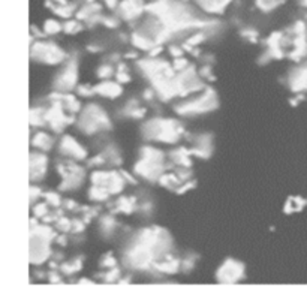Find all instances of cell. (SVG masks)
<instances>
[{
	"label": "cell",
	"instance_id": "cell-7",
	"mask_svg": "<svg viewBox=\"0 0 307 304\" xmlns=\"http://www.w3.org/2000/svg\"><path fill=\"white\" fill-rule=\"evenodd\" d=\"M241 276H243V265L235 262L234 259H228L217 271V279L220 282H228V283L237 282L238 279H241Z\"/></svg>",
	"mask_w": 307,
	"mask_h": 304
},
{
	"label": "cell",
	"instance_id": "cell-18",
	"mask_svg": "<svg viewBox=\"0 0 307 304\" xmlns=\"http://www.w3.org/2000/svg\"><path fill=\"white\" fill-rule=\"evenodd\" d=\"M156 268L160 270V271L174 273V271H177V268H178V261L169 258V262L166 261V262H162V264H156Z\"/></svg>",
	"mask_w": 307,
	"mask_h": 304
},
{
	"label": "cell",
	"instance_id": "cell-14",
	"mask_svg": "<svg viewBox=\"0 0 307 304\" xmlns=\"http://www.w3.org/2000/svg\"><path fill=\"white\" fill-rule=\"evenodd\" d=\"M47 168V157L42 154H32L30 156V178L39 180L44 177Z\"/></svg>",
	"mask_w": 307,
	"mask_h": 304
},
{
	"label": "cell",
	"instance_id": "cell-15",
	"mask_svg": "<svg viewBox=\"0 0 307 304\" xmlns=\"http://www.w3.org/2000/svg\"><path fill=\"white\" fill-rule=\"evenodd\" d=\"M231 2V0H196V3L207 12L211 14H219L222 12L226 5Z\"/></svg>",
	"mask_w": 307,
	"mask_h": 304
},
{
	"label": "cell",
	"instance_id": "cell-20",
	"mask_svg": "<svg viewBox=\"0 0 307 304\" xmlns=\"http://www.w3.org/2000/svg\"><path fill=\"white\" fill-rule=\"evenodd\" d=\"M304 205V201L300 198H291L289 202L286 204V211H292V210H301V207Z\"/></svg>",
	"mask_w": 307,
	"mask_h": 304
},
{
	"label": "cell",
	"instance_id": "cell-19",
	"mask_svg": "<svg viewBox=\"0 0 307 304\" xmlns=\"http://www.w3.org/2000/svg\"><path fill=\"white\" fill-rule=\"evenodd\" d=\"M45 114H47V113H42L41 110H33L32 114H30L32 125H38V126L44 125V122L47 120V119H45Z\"/></svg>",
	"mask_w": 307,
	"mask_h": 304
},
{
	"label": "cell",
	"instance_id": "cell-28",
	"mask_svg": "<svg viewBox=\"0 0 307 304\" xmlns=\"http://www.w3.org/2000/svg\"><path fill=\"white\" fill-rule=\"evenodd\" d=\"M105 2L108 3V6H110V8H114V6L117 5V0H105Z\"/></svg>",
	"mask_w": 307,
	"mask_h": 304
},
{
	"label": "cell",
	"instance_id": "cell-17",
	"mask_svg": "<svg viewBox=\"0 0 307 304\" xmlns=\"http://www.w3.org/2000/svg\"><path fill=\"white\" fill-rule=\"evenodd\" d=\"M33 144H35L36 147L42 149V150H50V147H51V140L48 138V135L39 134V135H36V138L33 140Z\"/></svg>",
	"mask_w": 307,
	"mask_h": 304
},
{
	"label": "cell",
	"instance_id": "cell-8",
	"mask_svg": "<svg viewBox=\"0 0 307 304\" xmlns=\"http://www.w3.org/2000/svg\"><path fill=\"white\" fill-rule=\"evenodd\" d=\"M93 181L98 186L105 187L110 193L119 192L122 186V178L116 172H95L93 174Z\"/></svg>",
	"mask_w": 307,
	"mask_h": 304
},
{
	"label": "cell",
	"instance_id": "cell-29",
	"mask_svg": "<svg viewBox=\"0 0 307 304\" xmlns=\"http://www.w3.org/2000/svg\"><path fill=\"white\" fill-rule=\"evenodd\" d=\"M119 80H120V81H125V83H126V81H129V78H128V75H126V74H119Z\"/></svg>",
	"mask_w": 307,
	"mask_h": 304
},
{
	"label": "cell",
	"instance_id": "cell-5",
	"mask_svg": "<svg viewBox=\"0 0 307 304\" xmlns=\"http://www.w3.org/2000/svg\"><path fill=\"white\" fill-rule=\"evenodd\" d=\"M217 101H216V95L213 93V90H207V93L196 99L195 102L190 104H184L181 107L177 108L178 113L181 114H192V113H204V111H210L213 108H216Z\"/></svg>",
	"mask_w": 307,
	"mask_h": 304
},
{
	"label": "cell",
	"instance_id": "cell-16",
	"mask_svg": "<svg viewBox=\"0 0 307 304\" xmlns=\"http://www.w3.org/2000/svg\"><path fill=\"white\" fill-rule=\"evenodd\" d=\"M95 92L99 95L108 96V98H116L122 93V89H120V86H117L114 83H104V84L95 87Z\"/></svg>",
	"mask_w": 307,
	"mask_h": 304
},
{
	"label": "cell",
	"instance_id": "cell-21",
	"mask_svg": "<svg viewBox=\"0 0 307 304\" xmlns=\"http://www.w3.org/2000/svg\"><path fill=\"white\" fill-rule=\"evenodd\" d=\"M60 29H62V26L57 21H54V20H48L45 23V32L47 33H57Z\"/></svg>",
	"mask_w": 307,
	"mask_h": 304
},
{
	"label": "cell",
	"instance_id": "cell-22",
	"mask_svg": "<svg viewBox=\"0 0 307 304\" xmlns=\"http://www.w3.org/2000/svg\"><path fill=\"white\" fill-rule=\"evenodd\" d=\"M119 207H120V210L129 213V211H132V201L128 199V198H123V199L119 201Z\"/></svg>",
	"mask_w": 307,
	"mask_h": 304
},
{
	"label": "cell",
	"instance_id": "cell-3",
	"mask_svg": "<svg viewBox=\"0 0 307 304\" xmlns=\"http://www.w3.org/2000/svg\"><path fill=\"white\" fill-rule=\"evenodd\" d=\"M53 237V231L48 228H36L30 237V261L33 264H41L47 259L50 253L48 243Z\"/></svg>",
	"mask_w": 307,
	"mask_h": 304
},
{
	"label": "cell",
	"instance_id": "cell-25",
	"mask_svg": "<svg viewBox=\"0 0 307 304\" xmlns=\"http://www.w3.org/2000/svg\"><path fill=\"white\" fill-rule=\"evenodd\" d=\"M47 199H48L51 204H54V205H59V204H60V198H59L57 195H54V193H48V195H47Z\"/></svg>",
	"mask_w": 307,
	"mask_h": 304
},
{
	"label": "cell",
	"instance_id": "cell-11",
	"mask_svg": "<svg viewBox=\"0 0 307 304\" xmlns=\"http://www.w3.org/2000/svg\"><path fill=\"white\" fill-rule=\"evenodd\" d=\"M60 152L66 156H72L74 159H83L86 157V150L71 137H65L60 144Z\"/></svg>",
	"mask_w": 307,
	"mask_h": 304
},
{
	"label": "cell",
	"instance_id": "cell-24",
	"mask_svg": "<svg viewBox=\"0 0 307 304\" xmlns=\"http://www.w3.org/2000/svg\"><path fill=\"white\" fill-rule=\"evenodd\" d=\"M108 75H111V68H110V66H104V68L99 69V77H101V78H105V77H108Z\"/></svg>",
	"mask_w": 307,
	"mask_h": 304
},
{
	"label": "cell",
	"instance_id": "cell-6",
	"mask_svg": "<svg viewBox=\"0 0 307 304\" xmlns=\"http://www.w3.org/2000/svg\"><path fill=\"white\" fill-rule=\"evenodd\" d=\"M32 56L45 63H59L65 59V53L54 44H36L32 50Z\"/></svg>",
	"mask_w": 307,
	"mask_h": 304
},
{
	"label": "cell",
	"instance_id": "cell-13",
	"mask_svg": "<svg viewBox=\"0 0 307 304\" xmlns=\"http://www.w3.org/2000/svg\"><path fill=\"white\" fill-rule=\"evenodd\" d=\"M143 11H144L143 0H125V2L120 5V12L128 20L140 17Z\"/></svg>",
	"mask_w": 307,
	"mask_h": 304
},
{
	"label": "cell",
	"instance_id": "cell-2",
	"mask_svg": "<svg viewBox=\"0 0 307 304\" xmlns=\"http://www.w3.org/2000/svg\"><path fill=\"white\" fill-rule=\"evenodd\" d=\"M163 154L152 147H146L143 150V159L137 165V172L149 180H156L163 171Z\"/></svg>",
	"mask_w": 307,
	"mask_h": 304
},
{
	"label": "cell",
	"instance_id": "cell-23",
	"mask_svg": "<svg viewBox=\"0 0 307 304\" xmlns=\"http://www.w3.org/2000/svg\"><path fill=\"white\" fill-rule=\"evenodd\" d=\"M65 27H66L65 30H66L68 33H75V32H78V30L81 29V27H80V24H78V23H75V21H72V23H68V24H66Z\"/></svg>",
	"mask_w": 307,
	"mask_h": 304
},
{
	"label": "cell",
	"instance_id": "cell-4",
	"mask_svg": "<svg viewBox=\"0 0 307 304\" xmlns=\"http://www.w3.org/2000/svg\"><path fill=\"white\" fill-rule=\"evenodd\" d=\"M80 128L84 132L92 134V132H96L99 129L110 128V120L105 116V113L102 110H99L96 105H89L87 110L84 111V114L81 116Z\"/></svg>",
	"mask_w": 307,
	"mask_h": 304
},
{
	"label": "cell",
	"instance_id": "cell-26",
	"mask_svg": "<svg viewBox=\"0 0 307 304\" xmlns=\"http://www.w3.org/2000/svg\"><path fill=\"white\" fill-rule=\"evenodd\" d=\"M186 65H187V62L186 60H175V69H184L186 68Z\"/></svg>",
	"mask_w": 307,
	"mask_h": 304
},
{
	"label": "cell",
	"instance_id": "cell-9",
	"mask_svg": "<svg viewBox=\"0 0 307 304\" xmlns=\"http://www.w3.org/2000/svg\"><path fill=\"white\" fill-rule=\"evenodd\" d=\"M77 83V63L71 62L69 66L59 75L56 81V87L59 90H69L75 86Z\"/></svg>",
	"mask_w": 307,
	"mask_h": 304
},
{
	"label": "cell",
	"instance_id": "cell-1",
	"mask_svg": "<svg viewBox=\"0 0 307 304\" xmlns=\"http://www.w3.org/2000/svg\"><path fill=\"white\" fill-rule=\"evenodd\" d=\"M143 134L149 140H157V141H165V143H175L181 134V128L177 122L174 120H152L149 122Z\"/></svg>",
	"mask_w": 307,
	"mask_h": 304
},
{
	"label": "cell",
	"instance_id": "cell-10",
	"mask_svg": "<svg viewBox=\"0 0 307 304\" xmlns=\"http://www.w3.org/2000/svg\"><path fill=\"white\" fill-rule=\"evenodd\" d=\"M45 119L50 122V125H51V128L54 129V131H62L63 128H65V125L66 123H69L72 119H69V117H66L63 113H62V108H60V105L59 104H56L47 114H45Z\"/></svg>",
	"mask_w": 307,
	"mask_h": 304
},
{
	"label": "cell",
	"instance_id": "cell-12",
	"mask_svg": "<svg viewBox=\"0 0 307 304\" xmlns=\"http://www.w3.org/2000/svg\"><path fill=\"white\" fill-rule=\"evenodd\" d=\"M289 86L291 90L294 92H304L307 90V65L297 68L289 78Z\"/></svg>",
	"mask_w": 307,
	"mask_h": 304
},
{
	"label": "cell",
	"instance_id": "cell-30",
	"mask_svg": "<svg viewBox=\"0 0 307 304\" xmlns=\"http://www.w3.org/2000/svg\"><path fill=\"white\" fill-rule=\"evenodd\" d=\"M171 51L174 56H181V50H178V48H171Z\"/></svg>",
	"mask_w": 307,
	"mask_h": 304
},
{
	"label": "cell",
	"instance_id": "cell-27",
	"mask_svg": "<svg viewBox=\"0 0 307 304\" xmlns=\"http://www.w3.org/2000/svg\"><path fill=\"white\" fill-rule=\"evenodd\" d=\"M35 213H36L38 216H44V214L47 213V208H45V205H39L38 208H35Z\"/></svg>",
	"mask_w": 307,
	"mask_h": 304
}]
</instances>
